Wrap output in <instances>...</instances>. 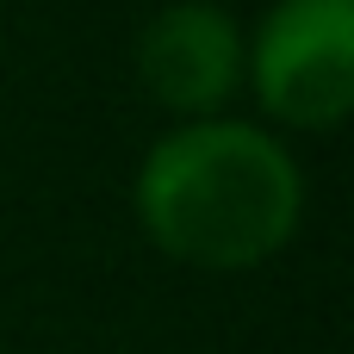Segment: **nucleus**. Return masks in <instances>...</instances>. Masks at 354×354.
I'll list each match as a JSON object with an SVG mask.
<instances>
[{
    "mask_svg": "<svg viewBox=\"0 0 354 354\" xmlns=\"http://www.w3.org/2000/svg\"><path fill=\"white\" fill-rule=\"evenodd\" d=\"M299 212V162L268 131L236 118H193L168 131L137 168V224L187 268H255L292 243Z\"/></svg>",
    "mask_w": 354,
    "mask_h": 354,
    "instance_id": "obj_1",
    "label": "nucleus"
},
{
    "mask_svg": "<svg viewBox=\"0 0 354 354\" xmlns=\"http://www.w3.org/2000/svg\"><path fill=\"white\" fill-rule=\"evenodd\" d=\"M255 93L299 131H330L354 106V0H280L255 37Z\"/></svg>",
    "mask_w": 354,
    "mask_h": 354,
    "instance_id": "obj_2",
    "label": "nucleus"
},
{
    "mask_svg": "<svg viewBox=\"0 0 354 354\" xmlns=\"http://www.w3.org/2000/svg\"><path fill=\"white\" fill-rule=\"evenodd\" d=\"M143 87L168 106V112H218L230 93H236V75H243V31L224 6H205V0H180L168 12L149 19L143 31Z\"/></svg>",
    "mask_w": 354,
    "mask_h": 354,
    "instance_id": "obj_3",
    "label": "nucleus"
}]
</instances>
